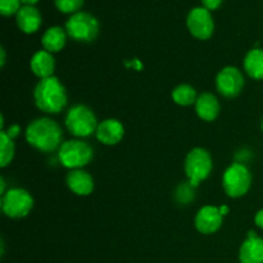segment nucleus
I'll return each mask as SVG.
<instances>
[{
  "instance_id": "nucleus-25",
  "label": "nucleus",
  "mask_w": 263,
  "mask_h": 263,
  "mask_svg": "<svg viewBox=\"0 0 263 263\" xmlns=\"http://www.w3.org/2000/svg\"><path fill=\"white\" fill-rule=\"evenodd\" d=\"M21 133V127L18 125H12L9 127V130L7 131V134L8 135L10 136V138H15V136H18V134Z\"/></svg>"
},
{
  "instance_id": "nucleus-16",
  "label": "nucleus",
  "mask_w": 263,
  "mask_h": 263,
  "mask_svg": "<svg viewBox=\"0 0 263 263\" xmlns=\"http://www.w3.org/2000/svg\"><path fill=\"white\" fill-rule=\"evenodd\" d=\"M15 15L18 27L25 33H33L40 28L41 14L33 5H23Z\"/></svg>"
},
{
  "instance_id": "nucleus-17",
  "label": "nucleus",
  "mask_w": 263,
  "mask_h": 263,
  "mask_svg": "<svg viewBox=\"0 0 263 263\" xmlns=\"http://www.w3.org/2000/svg\"><path fill=\"white\" fill-rule=\"evenodd\" d=\"M195 112L203 121L207 122L215 121L220 115V103L216 95L211 92H203L202 95H199L195 103Z\"/></svg>"
},
{
  "instance_id": "nucleus-21",
  "label": "nucleus",
  "mask_w": 263,
  "mask_h": 263,
  "mask_svg": "<svg viewBox=\"0 0 263 263\" xmlns=\"http://www.w3.org/2000/svg\"><path fill=\"white\" fill-rule=\"evenodd\" d=\"M0 152H2V154H0V167L4 168L13 161L15 152L13 139L4 130L0 131Z\"/></svg>"
},
{
  "instance_id": "nucleus-8",
  "label": "nucleus",
  "mask_w": 263,
  "mask_h": 263,
  "mask_svg": "<svg viewBox=\"0 0 263 263\" xmlns=\"http://www.w3.org/2000/svg\"><path fill=\"white\" fill-rule=\"evenodd\" d=\"M33 199L25 189H9L2 198V210L10 218H23L31 212Z\"/></svg>"
},
{
  "instance_id": "nucleus-20",
  "label": "nucleus",
  "mask_w": 263,
  "mask_h": 263,
  "mask_svg": "<svg viewBox=\"0 0 263 263\" xmlns=\"http://www.w3.org/2000/svg\"><path fill=\"white\" fill-rule=\"evenodd\" d=\"M172 100H174L176 104L182 105V107H187V105H192L197 103V91L193 86L186 84L179 85L177 87H175L172 90Z\"/></svg>"
},
{
  "instance_id": "nucleus-26",
  "label": "nucleus",
  "mask_w": 263,
  "mask_h": 263,
  "mask_svg": "<svg viewBox=\"0 0 263 263\" xmlns=\"http://www.w3.org/2000/svg\"><path fill=\"white\" fill-rule=\"evenodd\" d=\"M254 222H256V225L258 226L259 229L263 230V210L258 211V212L256 213V216H254Z\"/></svg>"
},
{
  "instance_id": "nucleus-27",
  "label": "nucleus",
  "mask_w": 263,
  "mask_h": 263,
  "mask_svg": "<svg viewBox=\"0 0 263 263\" xmlns=\"http://www.w3.org/2000/svg\"><path fill=\"white\" fill-rule=\"evenodd\" d=\"M0 193H2V195L5 194V181H4V177H0Z\"/></svg>"
},
{
  "instance_id": "nucleus-12",
  "label": "nucleus",
  "mask_w": 263,
  "mask_h": 263,
  "mask_svg": "<svg viewBox=\"0 0 263 263\" xmlns=\"http://www.w3.org/2000/svg\"><path fill=\"white\" fill-rule=\"evenodd\" d=\"M97 139L104 145H116L122 140L125 135V127L115 118H108L100 122L97 128Z\"/></svg>"
},
{
  "instance_id": "nucleus-3",
  "label": "nucleus",
  "mask_w": 263,
  "mask_h": 263,
  "mask_svg": "<svg viewBox=\"0 0 263 263\" xmlns=\"http://www.w3.org/2000/svg\"><path fill=\"white\" fill-rule=\"evenodd\" d=\"M66 127L77 138H87L97 133L98 121L94 112L82 104L73 105L66 116Z\"/></svg>"
},
{
  "instance_id": "nucleus-29",
  "label": "nucleus",
  "mask_w": 263,
  "mask_h": 263,
  "mask_svg": "<svg viewBox=\"0 0 263 263\" xmlns=\"http://www.w3.org/2000/svg\"><path fill=\"white\" fill-rule=\"evenodd\" d=\"M220 213L222 216L228 215V213H229V207H226V205H221V207H220Z\"/></svg>"
},
{
  "instance_id": "nucleus-22",
  "label": "nucleus",
  "mask_w": 263,
  "mask_h": 263,
  "mask_svg": "<svg viewBox=\"0 0 263 263\" xmlns=\"http://www.w3.org/2000/svg\"><path fill=\"white\" fill-rule=\"evenodd\" d=\"M84 5V0H55V7L62 13H77Z\"/></svg>"
},
{
  "instance_id": "nucleus-31",
  "label": "nucleus",
  "mask_w": 263,
  "mask_h": 263,
  "mask_svg": "<svg viewBox=\"0 0 263 263\" xmlns=\"http://www.w3.org/2000/svg\"><path fill=\"white\" fill-rule=\"evenodd\" d=\"M261 127H262V131H263V120H262V123H261Z\"/></svg>"
},
{
  "instance_id": "nucleus-15",
  "label": "nucleus",
  "mask_w": 263,
  "mask_h": 263,
  "mask_svg": "<svg viewBox=\"0 0 263 263\" xmlns=\"http://www.w3.org/2000/svg\"><path fill=\"white\" fill-rule=\"evenodd\" d=\"M31 71L39 79H48L53 76L54 68H55V59L53 54L46 50H39L33 54L30 62Z\"/></svg>"
},
{
  "instance_id": "nucleus-13",
  "label": "nucleus",
  "mask_w": 263,
  "mask_h": 263,
  "mask_svg": "<svg viewBox=\"0 0 263 263\" xmlns=\"http://www.w3.org/2000/svg\"><path fill=\"white\" fill-rule=\"evenodd\" d=\"M67 186L72 193L80 197L90 195L94 190V179L85 170H71L67 175Z\"/></svg>"
},
{
  "instance_id": "nucleus-9",
  "label": "nucleus",
  "mask_w": 263,
  "mask_h": 263,
  "mask_svg": "<svg viewBox=\"0 0 263 263\" xmlns=\"http://www.w3.org/2000/svg\"><path fill=\"white\" fill-rule=\"evenodd\" d=\"M190 33L198 40H208L215 30V23L210 10L204 7H198L190 10L186 20Z\"/></svg>"
},
{
  "instance_id": "nucleus-4",
  "label": "nucleus",
  "mask_w": 263,
  "mask_h": 263,
  "mask_svg": "<svg viewBox=\"0 0 263 263\" xmlns=\"http://www.w3.org/2000/svg\"><path fill=\"white\" fill-rule=\"evenodd\" d=\"M94 151L87 143L81 140H68L59 146L58 158L62 166L69 170H80L90 163Z\"/></svg>"
},
{
  "instance_id": "nucleus-1",
  "label": "nucleus",
  "mask_w": 263,
  "mask_h": 263,
  "mask_svg": "<svg viewBox=\"0 0 263 263\" xmlns=\"http://www.w3.org/2000/svg\"><path fill=\"white\" fill-rule=\"evenodd\" d=\"M63 133L58 123L48 117L32 121L26 128V140L37 151L49 153L61 146Z\"/></svg>"
},
{
  "instance_id": "nucleus-11",
  "label": "nucleus",
  "mask_w": 263,
  "mask_h": 263,
  "mask_svg": "<svg viewBox=\"0 0 263 263\" xmlns=\"http://www.w3.org/2000/svg\"><path fill=\"white\" fill-rule=\"evenodd\" d=\"M223 216L220 213V208L213 207V205H205V207L200 208L199 212L195 216V229L199 233L205 234H213L216 231L220 230L221 225H222Z\"/></svg>"
},
{
  "instance_id": "nucleus-14",
  "label": "nucleus",
  "mask_w": 263,
  "mask_h": 263,
  "mask_svg": "<svg viewBox=\"0 0 263 263\" xmlns=\"http://www.w3.org/2000/svg\"><path fill=\"white\" fill-rule=\"evenodd\" d=\"M240 263H263V239L254 231H249L248 239L243 241L239 251Z\"/></svg>"
},
{
  "instance_id": "nucleus-19",
  "label": "nucleus",
  "mask_w": 263,
  "mask_h": 263,
  "mask_svg": "<svg viewBox=\"0 0 263 263\" xmlns=\"http://www.w3.org/2000/svg\"><path fill=\"white\" fill-rule=\"evenodd\" d=\"M244 71L251 79L263 80V49L254 48L244 58Z\"/></svg>"
},
{
  "instance_id": "nucleus-24",
  "label": "nucleus",
  "mask_w": 263,
  "mask_h": 263,
  "mask_svg": "<svg viewBox=\"0 0 263 263\" xmlns=\"http://www.w3.org/2000/svg\"><path fill=\"white\" fill-rule=\"evenodd\" d=\"M203 7L208 10H216L222 4V0H202Z\"/></svg>"
},
{
  "instance_id": "nucleus-6",
  "label": "nucleus",
  "mask_w": 263,
  "mask_h": 263,
  "mask_svg": "<svg viewBox=\"0 0 263 263\" xmlns=\"http://www.w3.org/2000/svg\"><path fill=\"white\" fill-rule=\"evenodd\" d=\"M66 32L73 40L90 43L95 40L99 33V22L90 13L77 12L67 21Z\"/></svg>"
},
{
  "instance_id": "nucleus-23",
  "label": "nucleus",
  "mask_w": 263,
  "mask_h": 263,
  "mask_svg": "<svg viewBox=\"0 0 263 263\" xmlns=\"http://www.w3.org/2000/svg\"><path fill=\"white\" fill-rule=\"evenodd\" d=\"M21 0H0V13L4 17L17 14L21 9Z\"/></svg>"
},
{
  "instance_id": "nucleus-7",
  "label": "nucleus",
  "mask_w": 263,
  "mask_h": 263,
  "mask_svg": "<svg viewBox=\"0 0 263 263\" xmlns=\"http://www.w3.org/2000/svg\"><path fill=\"white\" fill-rule=\"evenodd\" d=\"M252 185V175L247 166L241 163H233L222 176V186L230 198L244 197Z\"/></svg>"
},
{
  "instance_id": "nucleus-28",
  "label": "nucleus",
  "mask_w": 263,
  "mask_h": 263,
  "mask_svg": "<svg viewBox=\"0 0 263 263\" xmlns=\"http://www.w3.org/2000/svg\"><path fill=\"white\" fill-rule=\"evenodd\" d=\"M0 53H2V61H0V66L4 67V63H5V50H4V48L0 49Z\"/></svg>"
},
{
  "instance_id": "nucleus-18",
  "label": "nucleus",
  "mask_w": 263,
  "mask_h": 263,
  "mask_svg": "<svg viewBox=\"0 0 263 263\" xmlns=\"http://www.w3.org/2000/svg\"><path fill=\"white\" fill-rule=\"evenodd\" d=\"M67 32L62 27L54 26V27L48 28L41 39V44L44 46V50L49 53H58L66 45Z\"/></svg>"
},
{
  "instance_id": "nucleus-30",
  "label": "nucleus",
  "mask_w": 263,
  "mask_h": 263,
  "mask_svg": "<svg viewBox=\"0 0 263 263\" xmlns=\"http://www.w3.org/2000/svg\"><path fill=\"white\" fill-rule=\"evenodd\" d=\"M21 2H22L23 4H26V5H33V4H36L39 0H21Z\"/></svg>"
},
{
  "instance_id": "nucleus-10",
  "label": "nucleus",
  "mask_w": 263,
  "mask_h": 263,
  "mask_svg": "<svg viewBox=\"0 0 263 263\" xmlns=\"http://www.w3.org/2000/svg\"><path fill=\"white\" fill-rule=\"evenodd\" d=\"M217 91L225 98H235L244 87V76L236 67H225L216 76Z\"/></svg>"
},
{
  "instance_id": "nucleus-5",
  "label": "nucleus",
  "mask_w": 263,
  "mask_h": 263,
  "mask_svg": "<svg viewBox=\"0 0 263 263\" xmlns=\"http://www.w3.org/2000/svg\"><path fill=\"white\" fill-rule=\"evenodd\" d=\"M212 157L205 149L194 148L185 158V174L193 187L198 186L200 181L207 179L212 172Z\"/></svg>"
},
{
  "instance_id": "nucleus-2",
  "label": "nucleus",
  "mask_w": 263,
  "mask_h": 263,
  "mask_svg": "<svg viewBox=\"0 0 263 263\" xmlns=\"http://www.w3.org/2000/svg\"><path fill=\"white\" fill-rule=\"evenodd\" d=\"M33 98L36 107L41 112L51 115L62 112L67 104L66 89L55 76L40 80L33 91Z\"/></svg>"
}]
</instances>
